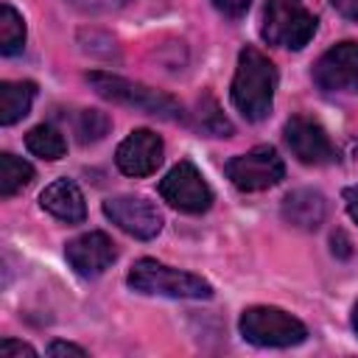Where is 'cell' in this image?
I'll use <instances>...</instances> for the list:
<instances>
[{
	"label": "cell",
	"mask_w": 358,
	"mask_h": 358,
	"mask_svg": "<svg viewBox=\"0 0 358 358\" xmlns=\"http://www.w3.org/2000/svg\"><path fill=\"white\" fill-rule=\"evenodd\" d=\"M109 126H112L109 115H103L101 109H84L81 117H78L76 131H78L81 143H95V140H101L109 131Z\"/></svg>",
	"instance_id": "obj_20"
},
{
	"label": "cell",
	"mask_w": 358,
	"mask_h": 358,
	"mask_svg": "<svg viewBox=\"0 0 358 358\" xmlns=\"http://www.w3.org/2000/svg\"><path fill=\"white\" fill-rule=\"evenodd\" d=\"M324 215H327V201L319 190L299 187V190H291L282 199V218L296 229L313 232V229H319Z\"/></svg>",
	"instance_id": "obj_14"
},
{
	"label": "cell",
	"mask_w": 358,
	"mask_h": 358,
	"mask_svg": "<svg viewBox=\"0 0 358 358\" xmlns=\"http://www.w3.org/2000/svg\"><path fill=\"white\" fill-rule=\"evenodd\" d=\"M333 252H338L341 257H347V255H350V241H347V235H344V232H336V235H333Z\"/></svg>",
	"instance_id": "obj_27"
},
{
	"label": "cell",
	"mask_w": 358,
	"mask_h": 358,
	"mask_svg": "<svg viewBox=\"0 0 358 358\" xmlns=\"http://www.w3.org/2000/svg\"><path fill=\"white\" fill-rule=\"evenodd\" d=\"M352 327H355V333H358V305L352 308Z\"/></svg>",
	"instance_id": "obj_28"
},
{
	"label": "cell",
	"mask_w": 358,
	"mask_h": 358,
	"mask_svg": "<svg viewBox=\"0 0 358 358\" xmlns=\"http://www.w3.org/2000/svg\"><path fill=\"white\" fill-rule=\"evenodd\" d=\"M39 204H42L45 213H50L53 218H59L64 224H81L87 218L84 193L78 190V185L73 179H56V182H50L42 190Z\"/></svg>",
	"instance_id": "obj_13"
},
{
	"label": "cell",
	"mask_w": 358,
	"mask_h": 358,
	"mask_svg": "<svg viewBox=\"0 0 358 358\" xmlns=\"http://www.w3.org/2000/svg\"><path fill=\"white\" fill-rule=\"evenodd\" d=\"M48 355H78V358H84V355H87V350H84V347H78V344L53 341V344L48 347Z\"/></svg>",
	"instance_id": "obj_24"
},
{
	"label": "cell",
	"mask_w": 358,
	"mask_h": 358,
	"mask_svg": "<svg viewBox=\"0 0 358 358\" xmlns=\"http://www.w3.org/2000/svg\"><path fill=\"white\" fill-rule=\"evenodd\" d=\"M282 134H285V143H288L291 154L305 165H327V162L336 159V148H333L327 131L305 115H294L285 123Z\"/></svg>",
	"instance_id": "obj_10"
},
{
	"label": "cell",
	"mask_w": 358,
	"mask_h": 358,
	"mask_svg": "<svg viewBox=\"0 0 358 358\" xmlns=\"http://www.w3.org/2000/svg\"><path fill=\"white\" fill-rule=\"evenodd\" d=\"M260 34L268 45L302 50L316 34V17L302 6V0H266Z\"/></svg>",
	"instance_id": "obj_5"
},
{
	"label": "cell",
	"mask_w": 358,
	"mask_h": 358,
	"mask_svg": "<svg viewBox=\"0 0 358 358\" xmlns=\"http://www.w3.org/2000/svg\"><path fill=\"white\" fill-rule=\"evenodd\" d=\"M313 81L324 92H358V42H338L322 53Z\"/></svg>",
	"instance_id": "obj_9"
},
{
	"label": "cell",
	"mask_w": 358,
	"mask_h": 358,
	"mask_svg": "<svg viewBox=\"0 0 358 358\" xmlns=\"http://www.w3.org/2000/svg\"><path fill=\"white\" fill-rule=\"evenodd\" d=\"M0 355L3 358H36V350L25 341H17V338H3L0 341Z\"/></svg>",
	"instance_id": "obj_21"
},
{
	"label": "cell",
	"mask_w": 358,
	"mask_h": 358,
	"mask_svg": "<svg viewBox=\"0 0 358 358\" xmlns=\"http://www.w3.org/2000/svg\"><path fill=\"white\" fill-rule=\"evenodd\" d=\"M162 154H165V145H162V137L159 134H154L151 129H134L117 145L115 162H117V168L126 176L140 179V176L154 173L162 165Z\"/></svg>",
	"instance_id": "obj_11"
},
{
	"label": "cell",
	"mask_w": 358,
	"mask_h": 358,
	"mask_svg": "<svg viewBox=\"0 0 358 358\" xmlns=\"http://www.w3.org/2000/svg\"><path fill=\"white\" fill-rule=\"evenodd\" d=\"M103 215L117 224L123 232H129L131 238H140V241H151L159 235L162 229V215L159 210L143 199V196H112L103 201Z\"/></svg>",
	"instance_id": "obj_8"
},
{
	"label": "cell",
	"mask_w": 358,
	"mask_h": 358,
	"mask_svg": "<svg viewBox=\"0 0 358 358\" xmlns=\"http://www.w3.org/2000/svg\"><path fill=\"white\" fill-rule=\"evenodd\" d=\"M199 129L210 137H229L232 134V123L224 117V112L218 109V103L210 95H204L199 101Z\"/></svg>",
	"instance_id": "obj_19"
},
{
	"label": "cell",
	"mask_w": 358,
	"mask_h": 358,
	"mask_svg": "<svg viewBox=\"0 0 358 358\" xmlns=\"http://www.w3.org/2000/svg\"><path fill=\"white\" fill-rule=\"evenodd\" d=\"M36 95L34 81H0V123L11 126L31 112Z\"/></svg>",
	"instance_id": "obj_15"
},
{
	"label": "cell",
	"mask_w": 358,
	"mask_h": 358,
	"mask_svg": "<svg viewBox=\"0 0 358 358\" xmlns=\"http://www.w3.org/2000/svg\"><path fill=\"white\" fill-rule=\"evenodd\" d=\"M25 145H28L31 154H36V157H42V159H50V162H53V159H62L64 151H67V143H64L62 131L53 129L50 123L34 126V129L25 134Z\"/></svg>",
	"instance_id": "obj_16"
},
{
	"label": "cell",
	"mask_w": 358,
	"mask_h": 358,
	"mask_svg": "<svg viewBox=\"0 0 358 358\" xmlns=\"http://www.w3.org/2000/svg\"><path fill=\"white\" fill-rule=\"evenodd\" d=\"M31 179H34V168L25 159H20V157H14L8 151L0 154V196L3 199H8L14 193H20L22 187H28Z\"/></svg>",
	"instance_id": "obj_17"
},
{
	"label": "cell",
	"mask_w": 358,
	"mask_h": 358,
	"mask_svg": "<svg viewBox=\"0 0 358 358\" xmlns=\"http://www.w3.org/2000/svg\"><path fill=\"white\" fill-rule=\"evenodd\" d=\"M241 336L257 347H296L308 338V327L271 305H252L241 313Z\"/></svg>",
	"instance_id": "obj_4"
},
{
	"label": "cell",
	"mask_w": 358,
	"mask_h": 358,
	"mask_svg": "<svg viewBox=\"0 0 358 358\" xmlns=\"http://www.w3.org/2000/svg\"><path fill=\"white\" fill-rule=\"evenodd\" d=\"M87 81L92 84V90L112 101V103H123V106H134V109H143L154 117H162V120H182L185 117V109L182 103L162 92V90H154L148 84H140V81H131V78H123V76H115V73H90Z\"/></svg>",
	"instance_id": "obj_2"
},
{
	"label": "cell",
	"mask_w": 358,
	"mask_h": 358,
	"mask_svg": "<svg viewBox=\"0 0 358 358\" xmlns=\"http://www.w3.org/2000/svg\"><path fill=\"white\" fill-rule=\"evenodd\" d=\"M126 280L140 294H159L171 299H210L213 296V285L201 280L199 274L171 268L151 257L137 260Z\"/></svg>",
	"instance_id": "obj_3"
},
{
	"label": "cell",
	"mask_w": 358,
	"mask_h": 358,
	"mask_svg": "<svg viewBox=\"0 0 358 358\" xmlns=\"http://www.w3.org/2000/svg\"><path fill=\"white\" fill-rule=\"evenodd\" d=\"M227 176L238 190L255 193V190H266V187H274L277 182H282L285 165H282V157L277 154V148L255 145L246 154H238L227 162Z\"/></svg>",
	"instance_id": "obj_6"
},
{
	"label": "cell",
	"mask_w": 358,
	"mask_h": 358,
	"mask_svg": "<svg viewBox=\"0 0 358 358\" xmlns=\"http://www.w3.org/2000/svg\"><path fill=\"white\" fill-rule=\"evenodd\" d=\"M344 204H347L350 218L358 224V185H352V187H347V190H344Z\"/></svg>",
	"instance_id": "obj_26"
},
{
	"label": "cell",
	"mask_w": 358,
	"mask_h": 358,
	"mask_svg": "<svg viewBox=\"0 0 358 358\" xmlns=\"http://www.w3.org/2000/svg\"><path fill=\"white\" fill-rule=\"evenodd\" d=\"M330 3H333V8H336L341 17L358 22V0H330Z\"/></svg>",
	"instance_id": "obj_25"
},
{
	"label": "cell",
	"mask_w": 358,
	"mask_h": 358,
	"mask_svg": "<svg viewBox=\"0 0 358 358\" xmlns=\"http://www.w3.org/2000/svg\"><path fill=\"white\" fill-rule=\"evenodd\" d=\"M22 45H25V22L14 6L3 3L0 6V53L14 56L22 50Z\"/></svg>",
	"instance_id": "obj_18"
},
{
	"label": "cell",
	"mask_w": 358,
	"mask_h": 358,
	"mask_svg": "<svg viewBox=\"0 0 358 358\" xmlns=\"http://www.w3.org/2000/svg\"><path fill=\"white\" fill-rule=\"evenodd\" d=\"M159 196L182 213H204L213 204V190L190 159L176 162L159 182Z\"/></svg>",
	"instance_id": "obj_7"
},
{
	"label": "cell",
	"mask_w": 358,
	"mask_h": 358,
	"mask_svg": "<svg viewBox=\"0 0 358 358\" xmlns=\"http://www.w3.org/2000/svg\"><path fill=\"white\" fill-rule=\"evenodd\" d=\"M274 90H277V67L271 64V59L263 56L257 48H243L229 90L235 109L252 123L266 120L274 106Z\"/></svg>",
	"instance_id": "obj_1"
},
{
	"label": "cell",
	"mask_w": 358,
	"mask_h": 358,
	"mask_svg": "<svg viewBox=\"0 0 358 358\" xmlns=\"http://www.w3.org/2000/svg\"><path fill=\"white\" fill-rule=\"evenodd\" d=\"M70 3L84 11H117V8H126L131 0H70Z\"/></svg>",
	"instance_id": "obj_22"
},
{
	"label": "cell",
	"mask_w": 358,
	"mask_h": 358,
	"mask_svg": "<svg viewBox=\"0 0 358 358\" xmlns=\"http://www.w3.org/2000/svg\"><path fill=\"white\" fill-rule=\"evenodd\" d=\"M249 3L252 0H213V6L224 14V17H241V14H246V8H249Z\"/></svg>",
	"instance_id": "obj_23"
},
{
	"label": "cell",
	"mask_w": 358,
	"mask_h": 358,
	"mask_svg": "<svg viewBox=\"0 0 358 358\" xmlns=\"http://www.w3.org/2000/svg\"><path fill=\"white\" fill-rule=\"evenodd\" d=\"M64 257H67V263L73 266L76 274L98 277L115 263L117 249H115V243L106 232H84V235L73 238L64 246Z\"/></svg>",
	"instance_id": "obj_12"
}]
</instances>
